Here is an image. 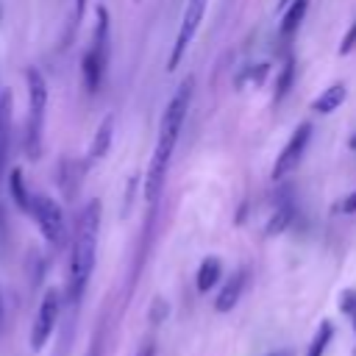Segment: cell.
<instances>
[{"instance_id":"cell-2","label":"cell","mask_w":356,"mask_h":356,"mask_svg":"<svg viewBox=\"0 0 356 356\" xmlns=\"http://www.w3.org/2000/svg\"><path fill=\"white\" fill-rule=\"evenodd\" d=\"M97 236H100V200H89L83 211L78 214L75 234H72V250H70V275H67V298L72 303L81 300L89 275L95 270L97 256Z\"/></svg>"},{"instance_id":"cell-16","label":"cell","mask_w":356,"mask_h":356,"mask_svg":"<svg viewBox=\"0 0 356 356\" xmlns=\"http://www.w3.org/2000/svg\"><path fill=\"white\" fill-rule=\"evenodd\" d=\"M331 339H334V323L331 320H323L320 328H317V334L312 337V345H309V353L306 356H325V348L331 345Z\"/></svg>"},{"instance_id":"cell-19","label":"cell","mask_w":356,"mask_h":356,"mask_svg":"<svg viewBox=\"0 0 356 356\" xmlns=\"http://www.w3.org/2000/svg\"><path fill=\"white\" fill-rule=\"evenodd\" d=\"M353 44H356V19L350 22V28H348V33H345V39H342V44H339V53L348 56V53L353 50Z\"/></svg>"},{"instance_id":"cell-25","label":"cell","mask_w":356,"mask_h":356,"mask_svg":"<svg viewBox=\"0 0 356 356\" xmlns=\"http://www.w3.org/2000/svg\"><path fill=\"white\" fill-rule=\"evenodd\" d=\"M267 356H289V350H275V353H267Z\"/></svg>"},{"instance_id":"cell-7","label":"cell","mask_w":356,"mask_h":356,"mask_svg":"<svg viewBox=\"0 0 356 356\" xmlns=\"http://www.w3.org/2000/svg\"><path fill=\"white\" fill-rule=\"evenodd\" d=\"M312 134H314L312 122H300V125L289 134V142L281 147V153H278V159H275L273 181H284L286 175L295 172V167L300 164V159H303V153H306V147H309V142H312Z\"/></svg>"},{"instance_id":"cell-13","label":"cell","mask_w":356,"mask_h":356,"mask_svg":"<svg viewBox=\"0 0 356 356\" xmlns=\"http://www.w3.org/2000/svg\"><path fill=\"white\" fill-rule=\"evenodd\" d=\"M281 11H284V17H281V36H292L298 31V25L303 22L306 11H309V0H289Z\"/></svg>"},{"instance_id":"cell-24","label":"cell","mask_w":356,"mask_h":356,"mask_svg":"<svg viewBox=\"0 0 356 356\" xmlns=\"http://www.w3.org/2000/svg\"><path fill=\"white\" fill-rule=\"evenodd\" d=\"M348 147H350V150H356V134H353V136L348 139Z\"/></svg>"},{"instance_id":"cell-15","label":"cell","mask_w":356,"mask_h":356,"mask_svg":"<svg viewBox=\"0 0 356 356\" xmlns=\"http://www.w3.org/2000/svg\"><path fill=\"white\" fill-rule=\"evenodd\" d=\"M8 192H11V200H14L17 209L31 211V195L25 189V178H22V170L19 167H14L11 175H8Z\"/></svg>"},{"instance_id":"cell-27","label":"cell","mask_w":356,"mask_h":356,"mask_svg":"<svg viewBox=\"0 0 356 356\" xmlns=\"http://www.w3.org/2000/svg\"><path fill=\"white\" fill-rule=\"evenodd\" d=\"M350 320H353V328H356V312H353V314H350Z\"/></svg>"},{"instance_id":"cell-5","label":"cell","mask_w":356,"mask_h":356,"mask_svg":"<svg viewBox=\"0 0 356 356\" xmlns=\"http://www.w3.org/2000/svg\"><path fill=\"white\" fill-rule=\"evenodd\" d=\"M31 214H33L42 236L53 248H61L64 239H67V222H64L61 206L53 197H47V195H36V197H31Z\"/></svg>"},{"instance_id":"cell-9","label":"cell","mask_w":356,"mask_h":356,"mask_svg":"<svg viewBox=\"0 0 356 356\" xmlns=\"http://www.w3.org/2000/svg\"><path fill=\"white\" fill-rule=\"evenodd\" d=\"M245 278H248V273H245V270H236V273L222 284V289H220V295H217V300H214V309H217V312H231V309L239 303L242 289H245Z\"/></svg>"},{"instance_id":"cell-23","label":"cell","mask_w":356,"mask_h":356,"mask_svg":"<svg viewBox=\"0 0 356 356\" xmlns=\"http://www.w3.org/2000/svg\"><path fill=\"white\" fill-rule=\"evenodd\" d=\"M3 320H6V306H3V292H0V331H3Z\"/></svg>"},{"instance_id":"cell-6","label":"cell","mask_w":356,"mask_h":356,"mask_svg":"<svg viewBox=\"0 0 356 356\" xmlns=\"http://www.w3.org/2000/svg\"><path fill=\"white\" fill-rule=\"evenodd\" d=\"M206 6H209V0H186L184 19H181V25H178L175 44H172L170 58H167V70H170V72L178 67V61L184 58L189 42L195 39V33H197V28H200V22H203V17H206Z\"/></svg>"},{"instance_id":"cell-3","label":"cell","mask_w":356,"mask_h":356,"mask_svg":"<svg viewBox=\"0 0 356 356\" xmlns=\"http://www.w3.org/2000/svg\"><path fill=\"white\" fill-rule=\"evenodd\" d=\"M28 122H25V156L39 159L44 142V114H47V81L36 67H28Z\"/></svg>"},{"instance_id":"cell-26","label":"cell","mask_w":356,"mask_h":356,"mask_svg":"<svg viewBox=\"0 0 356 356\" xmlns=\"http://www.w3.org/2000/svg\"><path fill=\"white\" fill-rule=\"evenodd\" d=\"M286 3H289V0H278V8H284V6H286Z\"/></svg>"},{"instance_id":"cell-8","label":"cell","mask_w":356,"mask_h":356,"mask_svg":"<svg viewBox=\"0 0 356 356\" xmlns=\"http://www.w3.org/2000/svg\"><path fill=\"white\" fill-rule=\"evenodd\" d=\"M58 312H61V292L47 289L39 300V309H36V317H33V325H31V348L33 350H42L44 342L50 339V334L58 323Z\"/></svg>"},{"instance_id":"cell-4","label":"cell","mask_w":356,"mask_h":356,"mask_svg":"<svg viewBox=\"0 0 356 356\" xmlns=\"http://www.w3.org/2000/svg\"><path fill=\"white\" fill-rule=\"evenodd\" d=\"M106 64H108V11L103 6H97V25H95V39L89 44V50L83 53V86L89 92H97L106 75Z\"/></svg>"},{"instance_id":"cell-11","label":"cell","mask_w":356,"mask_h":356,"mask_svg":"<svg viewBox=\"0 0 356 356\" xmlns=\"http://www.w3.org/2000/svg\"><path fill=\"white\" fill-rule=\"evenodd\" d=\"M345 95H348L345 83H331L328 89H323V92L312 100V108H314L317 114H331V111H337V108L345 103Z\"/></svg>"},{"instance_id":"cell-14","label":"cell","mask_w":356,"mask_h":356,"mask_svg":"<svg viewBox=\"0 0 356 356\" xmlns=\"http://www.w3.org/2000/svg\"><path fill=\"white\" fill-rule=\"evenodd\" d=\"M11 106H14L11 92H0V172H3L6 159H8V120H11Z\"/></svg>"},{"instance_id":"cell-1","label":"cell","mask_w":356,"mask_h":356,"mask_svg":"<svg viewBox=\"0 0 356 356\" xmlns=\"http://www.w3.org/2000/svg\"><path fill=\"white\" fill-rule=\"evenodd\" d=\"M192 86H195V81H192V78H184L181 86L175 89V95L170 97L164 114H161L156 147H153L150 167H147V178H145V200H147V203H156V200L161 197L164 175H167L172 150H175V145H178V136H181V131H184L186 111H189V103H192Z\"/></svg>"},{"instance_id":"cell-21","label":"cell","mask_w":356,"mask_h":356,"mask_svg":"<svg viewBox=\"0 0 356 356\" xmlns=\"http://www.w3.org/2000/svg\"><path fill=\"white\" fill-rule=\"evenodd\" d=\"M136 356H156V345H153V342H145Z\"/></svg>"},{"instance_id":"cell-17","label":"cell","mask_w":356,"mask_h":356,"mask_svg":"<svg viewBox=\"0 0 356 356\" xmlns=\"http://www.w3.org/2000/svg\"><path fill=\"white\" fill-rule=\"evenodd\" d=\"M292 81H295V61L289 58V61L284 64V70H281V78H278V86H275V100H281V97L289 92Z\"/></svg>"},{"instance_id":"cell-20","label":"cell","mask_w":356,"mask_h":356,"mask_svg":"<svg viewBox=\"0 0 356 356\" xmlns=\"http://www.w3.org/2000/svg\"><path fill=\"white\" fill-rule=\"evenodd\" d=\"M334 211H342V214H350V211H356V192H350V195H345L337 206H334Z\"/></svg>"},{"instance_id":"cell-22","label":"cell","mask_w":356,"mask_h":356,"mask_svg":"<svg viewBox=\"0 0 356 356\" xmlns=\"http://www.w3.org/2000/svg\"><path fill=\"white\" fill-rule=\"evenodd\" d=\"M83 6H86V0H75V22H81V17H83Z\"/></svg>"},{"instance_id":"cell-10","label":"cell","mask_w":356,"mask_h":356,"mask_svg":"<svg viewBox=\"0 0 356 356\" xmlns=\"http://www.w3.org/2000/svg\"><path fill=\"white\" fill-rule=\"evenodd\" d=\"M111 134H114V120H111V117H106V120L97 125L95 139H92V145H89V153H86V167L97 164V161H100V159L108 153V147H111Z\"/></svg>"},{"instance_id":"cell-12","label":"cell","mask_w":356,"mask_h":356,"mask_svg":"<svg viewBox=\"0 0 356 356\" xmlns=\"http://www.w3.org/2000/svg\"><path fill=\"white\" fill-rule=\"evenodd\" d=\"M220 275H222V264H220V259H217V256H206V259L200 261V267H197V275H195V286H197V292H209V289H214L217 281H220Z\"/></svg>"},{"instance_id":"cell-18","label":"cell","mask_w":356,"mask_h":356,"mask_svg":"<svg viewBox=\"0 0 356 356\" xmlns=\"http://www.w3.org/2000/svg\"><path fill=\"white\" fill-rule=\"evenodd\" d=\"M339 309H342L348 317L356 312V289H345V292H342V298H339Z\"/></svg>"}]
</instances>
